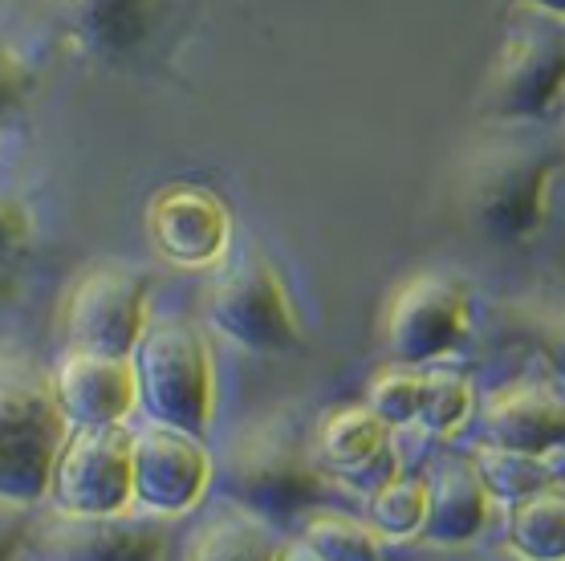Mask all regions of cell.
<instances>
[{"label": "cell", "mask_w": 565, "mask_h": 561, "mask_svg": "<svg viewBox=\"0 0 565 561\" xmlns=\"http://www.w3.org/2000/svg\"><path fill=\"white\" fill-rule=\"evenodd\" d=\"M565 163V127L545 118L484 123L460 159V216L492 244H525L550 220L553 179Z\"/></svg>", "instance_id": "6da1fadb"}, {"label": "cell", "mask_w": 565, "mask_h": 561, "mask_svg": "<svg viewBox=\"0 0 565 561\" xmlns=\"http://www.w3.org/2000/svg\"><path fill=\"white\" fill-rule=\"evenodd\" d=\"M224 493L232 505L257 512L265 521H285L326 497L330 476L318 468L309 435L294 411H269L232 440L224 468Z\"/></svg>", "instance_id": "7a4b0ae2"}, {"label": "cell", "mask_w": 565, "mask_h": 561, "mask_svg": "<svg viewBox=\"0 0 565 561\" xmlns=\"http://www.w3.org/2000/svg\"><path fill=\"white\" fill-rule=\"evenodd\" d=\"M65 432L50 370L17 346H0V505L33 509L45 500Z\"/></svg>", "instance_id": "3957f363"}, {"label": "cell", "mask_w": 565, "mask_h": 561, "mask_svg": "<svg viewBox=\"0 0 565 561\" xmlns=\"http://www.w3.org/2000/svg\"><path fill=\"white\" fill-rule=\"evenodd\" d=\"M135 399L151 423L204 435L216 415V367L204 334L183 318H151L130 350Z\"/></svg>", "instance_id": "277c9868"}, {"label": "cell", "mask_w": 565, "mask_h": 561, "mask_svg": "<svg viewBox=\"0 0 565 561\" xmlns=\"http://www.w3.org/2000/svg\"><path fill=\"white\" fill-rule=\"evenodd\" d=\"M565 89V17L509 4L501 50L492 57L476 115L480 123L545 118L557 110Z\"/></svg>", "instance_id": "5b68a950"}, {"label": "cell", "mask_w": 565, "mask_h": 561, "mask_svg": "<svg viewBox=\"0 0 565 561\" xmlns=\"http://www.w3.org/2000/svg\"><path fill=\"white\" fill-rule=\"evenodd\" d=\"M204 318L228 342L265 358L297 354L306 346V330L281 273L260 253H241L220 265L204 294Z\"/></svg>", "instance_id": "8992f818"}, {"label": "cell", "mask_w": 565, "mask_h": 561, "mask_svg": "<svg viewBox=\"0 0 565 561\" xmlns=\"http://www.w3.org/2000/svg\"><path fill=\"white\" fill-rule=\"evenodd\" d=\"M171 525L159 512H57L29 521L17 561H168Z\"/></svg>", "instance_id": "52a82bcc"}, {"label": "cell", "mask_w": 565, "mask_h": 561, "mask_svg": "<svg viewBox=\"0 0 565 561\" xmlns=\"http://www.w3.org/2000/svg\"><path fill=\"white\" fill-rule=\"evenodd\" d=\"M147 321H151L147 277L127 265L103 261V265L82 268L62 297L65 350L130 358Z\"/></svg>", "instance_id": "ba28073f"}, {"label": "cell", "mask_w": 565, "mask_h": 561, "mask_svg": "<svg viewBox=\"0 0 565 561\" xmlns=\"http://www.w3.org/2000/svg\"><path fill=\"white\" fill-rule=\"evenodd\" d=\"M472 330L468 289L448 273H415L398 280L383 309V350L398 367L448 358Z\"/></svg>", "instance_id": "9c48e42d"}, {"label": "cell", "mask_w": 565, "mask_h": 561, "mask_svg": "<svg viewBox=\"0 0 565 561\" xmlns=\"http://www.w3.org/2000/svg\"><path fill=\"white\" fill-rule=\"evenodd\" d=\"M45 500L57 512H127L135 505L127 427H70Z\"/></svg>", "instance_id": "30bf717a"}, {"label": "cell", "mask_w": 565, "mask_h": 561, "mask_svg": "<svg viewBox=\"0 0 565 561\" xmlns=\"http://www.w3.org/2000/svg\"><path fill=\"white\" fill-rule=\"evenodd\" d=\"M212 476L216 464L200 444V435L168 423H142L130 432V485L142 512L180 517L195 509L212 488Z\"/></svg>", "instance_id": "8fae6325"}, {"label": "cell", "mask_w": 565, "mask_h": 561, "mask_svg": "<svg viewBox=\"0 0 565 561\" xmlns=\"http://www.w3.org/2000/svg\"><path fill=\"white\" fill-rule=\"evenodd\" d=\"M62 38L86 62L127 70L171 21V0H50Z\"/></svg>", "instance_id": "7c38bea8"}, {"label": "cell", "mask_w": 565, "mask_h": 561, "mask_svg": "<svg viewBox=\"0 0 565 561\" xmlns=\"http://www.w3.org/2000/svg\"><path fill=\"white\" fill-rule=\"evenodd\" d=\"M151 248L175 268H212L228 256L232 216L224 200L195 183L159 188L147 204Z\"/></svg>", "instance_id": "4fadbf2b"}, {"label": "cell", "mask_w": 565, "mask_h": 561, "mask_svg": "<svg viewBox=\"0 0 565 561\" xmlns=\"http://www.w3.org/2000/svg\"><path fill=\"white\" fill-rule=\"evenodd\" d=\"M476 440L550 456L565 444V391L541 379H513L476 395Z\"/></svg>", "instance_id": "5bb4252c"}, {"label": "cell", "mask_w": 565, "mask_h": 561, "mask_svg": "<svg viewBox=\"0 0 565 561\" xmlns=\"http://www.w3.org/2000/svg\"><path fill=\"white\" fill-rule=\"evenodd\" d=\"M50 383L70 427H118L130 415V407L139 403L130 358L65 350L53 362Z\"/></svg>", "instance_id": "9a60e30c"}, {"label": "cell", "mask_w": 565, "mask_h": 561, "mask_svg": "<svg viewBox=\"0 0 565 561\" xmlns=\"http://www.w3.org/2000/svg\"><path fill=\"white\" fill-rule=\"evenodd\" d=\"M427 485V517H424V537L427 541H468L472 533L484 529L492 509V493L484 485L480 468L472 456L460 452H439L424 473Z\"/></svg>", "instance_id": "2e32d148"}, {"label": "cell", "mask_w": 565, "mask_h": 561, "mask_svg": "<svg viewBox=\"0 0 565 561\" xmlns=\"http://www.w3.org/2000/svg\"><path fill=\"white\" fill-rule=\"evenodd\" d=\"M386 444H391V427L366 403H342L326 411L309 440L318 468L334 480H347L359 468H366Z\"/></svg>", "instance_id": "e0dca14e"}, {"label": "cell", "mask_w": 565, "mask_h": 561, "mask_svg": "<svg viewBox=\"0 0 565 561\" xmlns=\"http://www.w3.org/2000/svg\"><path fill=\"white\" fill-rule=\"evenodd\" d=\"M277 553L281 537L273 533V521L228 505L192 537L188 561H277Z\"/></svg>", "instance_id": "ac0fdd59"}, {"label": "cell", "mask_w": 565, "mask_h": 561, "mask_svg": "<svg viewBox=\"0 0 565 561\" xmlns=\"http://www.w3.org/2000/svg\"><path fill=\"white\" fill-rule=\"evenodd\" d=\"M509 546L525 561H565V488L557 480L509 500Z\"/></svg>", "instance_id": "d6986e66"}, {"label": "cell", "mask_w": 565, "mask_h": 561, "mask_svg": "<svg viewBox=\"0 0 565 561\" xmlns=\"http://www.w3.org/2000/svg\"><path fill=\"white\" fill-rule=\"evenodd\" d=\"M468 456H472V464L480 468L492 497L516 500V497H525V493H533V488L553 485V464H550L553 452L550 456H537V452H516V447L476 440Z\"/></svg>", "instance_id": "ffe728a7"}, {"label": "cell", "mask_w": 565, "mask_h": 561, "mask_svg": "<svg viewBox=\"0 0 565 561\" xmlns=\"http://www.w3.org/2000/svg\"><path fill=\"white\" fill-rule=\"evenodd\" d=\"M476 407V391L460 370L427 367L424 383H419V411H415V427L431 435H451L468 427Z\"/></svg>", "instance_id": "44dd1931"}, {"label": "cell", "mask_w": 565, "mask_h": 561, "mask_svg": "<svg viewBox=\"0 0 565 561\" xmlns=\"http://www.w3.org/2000/svg\"><path fill=\"white\" fill-rule=\"evenodd\" d=\"M297 541L321 561H383V533L347 512H313Z\"/></svg>", "instance_id": "7402d4cb"}, {"label": "cell", "mask_w": 565, "mask_h": 561, "mask_svg": "<svg viewBox=\"0 0 565 561\" xmlns=\"http://www.w3.org/2000/svg\"><path fill=\"white\" fill-rule=\"evenodd\" d=\"M427 517V485L424 476H391L383 488L371 493V521L383 537H415L424 533Z\"/></svg>", "instance_id": "603a6c76"}, {"label": "cell", "mask_w": 565, "mask_h": 561, "mask_svg": "<svg viewBox=\"0 0 565 561\" xmlns=\"http://www.w3.org/2000/svg\"><path fill=\"white\" fill-rule=\"evenodd\" d=\"M419 383L424 370L391 367L371 379L366 391V407L386 423V427H415V411H419Z\"/></svg>", "instance_id": "cb8c5ba5"}, {"label": "cell", "mask_w": 565, "mask_h": 561, "mask_svg": "<svg viewBox=\"0 0 565 561\" xmlns=\"http://www.w3.org/2000/svg\"><path fill=\"white\" fill-rule=\"evenodd\" d=\"M516 318L553 367V379L565 387V297H529L525 306H516Z\"/></svg>", "instance_id": "d4e9b609"}, {"label": "cell", "mask_w": 565, "mask_h": 561, "mask_svg": "<svg viewBox=\"0 0 565 561\" xmlns=\"http://www.w3.org/2000/svg\"><path fill=\"white\" fill-rule=\"evenodd\" d=\"M29 244H33V220H29L25 204L0 195V301H9V294H13Z\"/></svg>", "instance_id": "484cf974"}, {"label": "cell", "mask_w": 565, "mask_h": 561, "mask_svg": "<svg viewBox=\"0 0 565 561\" xmlns=\"http://www.w3.org/2000/svg\"><path fill=\"white\" fill-rule=\"evenodd\" d=\"M33 94H38L33 65H29L9 41L0 38V127H4L17 110H25V106L33 103Z\"/></svg>", "instance_id": "4316f807"}, {"label": "cell", "mask_w": 565, "mask_h": 561, "mask_svg": "<svg viewBox=\"0 0 565 561\" xmlns=\"http://www.w3.org/2000/svg\"><path fill=\"white\" fill-rule=\"evenodd\" d=\"M25 512L29 509H17V505H0V561H17V553H21L29 529Z\"/></svg>", "instance_id": "83f0119b"}, {"label": "cell", "mask_w": 565, "mask_h": 561, "mask_svg": "<svg viewBox=\"0 0 565 561\" xmlns=\"http://www.w3.org/2000/svg\"><path fill=\"white\" fill-rule=\"evenodd\" d=\"M277 561H321V558L306 546V541H289V546L281 541V553H277Z\"/></svg>", "instance_id": "f1b7e54d"}, {"label": "cell", "mask_w": 565, "mask_h": 561, "mask_svg": "<svg viewBox=\"0 0 565 561\" xmlns=\"http://www.w3.org/2000/svg\"><path fill=\"white\" fill-rule=\"evenodd\" d=\"M509 4H533V9H545V13L565 17V0H509Z\"/></svg>", "instance_id": "f546056e"}, {"label": "cell", "mask_w": 565, "mask_h": 561, "mask_svg": "<svg viewBox=\"0 0 565 561\" xmlns=\"http://www.w3.org/2000/svg\"><path fill=\"white\" fill-rule=\"evenodd\" d=\"M557 110H562V127H565V89H562V98H557Z\"/></svg>", "instance_id": "4dcf8cb0"}]
</instances>
